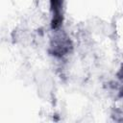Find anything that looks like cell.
<instances>
[{
  "label": "cell",
  "mask_w": 123,
  "mask_h": 123,
  "mask_svg": "<svg viewBox=\"0 0 123 123\" xmlns=\"http://www.w3.org/2000/svg\"><path fill=\"white\" fill-rule=\"evenodd\" d=\"M73 47L71 37L62 28L52 31L48 47V52L51 56L57 59L64 58L72 53Z\"/></svg>",
  "instance_id": "1"
},
{
  "label": "cell",
  "mask_w": 123,
  "mask_h": 123,
  "mask_svg": "<svg viewBox=\"0 0 123 123\" xmlns=\"http://www.w3.org/2000/svg\"><path fill=\"white\" fill-rule=\"evenodd\" d=\"M116 77L123 83V62H122V63H121V65H120V67L116 73Z\"/></svg>",
  "instance_id": "3"
},
{
  "label": "cell",
  "mask_w": 123,
  "mask_h": 123,
  "mask_svg": "<svg viewBox=\"0 0 123 123\" xmlns=\"http://www.w3.org/2000/svg\"><path fill=\"white\" fill-rule=\"evenodd\" d=\"M51 30L62 28L64 21V0H49Z\"/></svg>",
  "instance_id": "2"
}]
</instances>
